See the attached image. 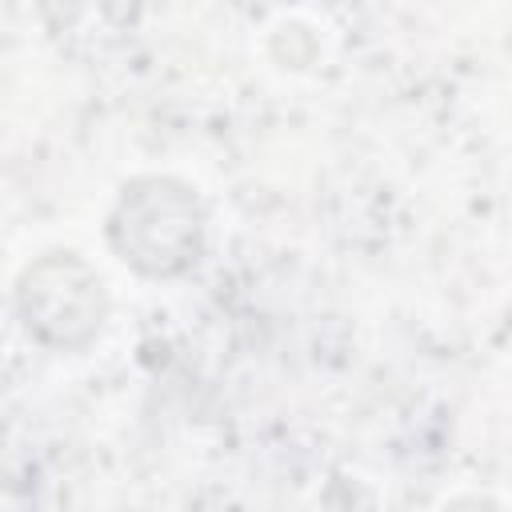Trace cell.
I'll use <instances>...</instances> for the list:
<instances>
[{"label":"cell","instance_id":"obj_1","mask_svg":"<svg viewBox=\"0 0 512 512\" xmlns=\"http://www.w3.org/2000/svg\"><path fill=\"white\" fill-rule=\"evenodd\" d=\"M108 240L136 272L180 276L204 252V208L188 184L172 176H140L120 192Z\"/></svg>","mask_w":512,"mask_h":512},{"label":"cell","instance_id":"obj_2","mask_svg":"<svg viewBox=\"0 0 512 512\" xmlns=\"http://www.w3.org/2000/svg\"><path fill=\"white\" fill-rule=\"evenodd\" d=\"M16 308L40 344L72 352L100 336L108 292L96 268H88L76 252H48L24 268L16 284Z\"/></svg>","mask_w":512,"mask_h":512}]
</instances>
